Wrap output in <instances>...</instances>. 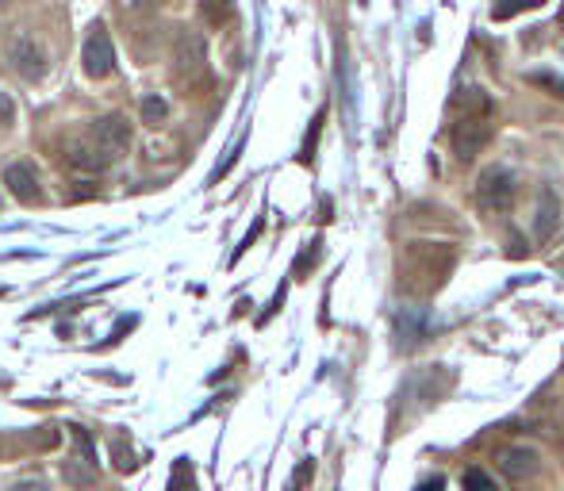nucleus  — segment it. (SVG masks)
Here are the masks:
<instances>
[{
	"mask_svg": "<svg viewBox=\"0 0 564 491\" xmlns=\"http://www.w3.org/2000/svg\"><path fill=\"white\" fill-rule=\"evenodd\" d=\"M85 135H89V142L100 150L108 161H116L127 146H131V127H127V120L123 116H100V120H92L89 127H85Z\"/></svg>",
	"mask_w": 564,
	"mask_h": 491,
	"instance_id": "f257e3e1",
	"label": "nucleus"
},
{
	"mask_svg": "<svg viewBox=\"0 0 564 491\" xmlns=\"http://www.w3.org/2000/svg\"><path fill=\"white\" fill-rule=\"evenodd\" d=\"M514 200V173L503 166H488L476 181V204L483 211H503Z\"/></svg>",
	"mask_w": 564,
	"mask_h": 491,
	"instance_id": "f03ea898",
	"label": "nucleus"
},
{
	"mask_svg": "<svg viewBox=\"0 0 564 491\" xmlns=\"http://www.w3.org/2000/svg\"><path fill=\"white\" fill-rule=\"evenodd\" d=\"M81 62H85V73L92 81H104L111 70H116V46H111V35L104 24H92L85 51H81Z\"/></svg>",
	"mask_w": 564,
	"mask_h": 491,
	"instance_id": "7ed1b4c3",
	"label": "nucleus"
},
{
	"mask_svg": "<svg viewBox=\"0 0 564 491\" xmlns=\"http://www.w3.org/2000/svg\"><path fill=\"white\" fill-rule=\"evenodd\" d=\"M8 65L24 81H43L46 77V51L31 35H15L8 43Z\"/></svg>",
	"mask_w": 564,
	"mask_h": 491,
	"instance_id": "20e7f679",
	"label": "nucleus"
},
{
	"mask_svg": "<svg viewBox=\"0 0 564 491\" xmlns=\"http://www.w3.org/2000/svg\"><path fill=\"white\" fill-rule=\"evenodd\" d=\"M488 139H492L488 120H454V127H449V142H454V154L461 161H473Z\"/></svg>",
	"mask_w": 564,
	"mask_h": 491,
	"instance_id": "39448f33",
	"label": "nucleus"
},
{
	"mask_svg": "<svg viewBox=\"0 0 564 491\" xmlns=\"http://www.w3.org/2000/svg\"><path fill=\"white\" fill-rule=\"evenodd\" d=\"M495 465L511 484H522V480H534L541 472V457L534 449H526V446H511V449H503L495 457Z\"/></svg>",
	"mask_w": 564,
	"mask_h": 491,
	"instance_id": "423d86ee",
	"label": "nucleus"
},
{
	"mask_svg": "<svg viewBox=\"0 0 564 491\" xmlns=\"http://www.w3.org/2000/svg\"><path fill=\"white\" fill-rule=\"evenodd\" d=\"M449 116L454 120H488L492 116V96L480 85H464V89L454 92V101H449Z\"/></svg>",
	"mask_w": 564,
	"mask_h": 491,
	"instance_id": "0eeeda50",
	"label": "nucleus"
},
{
	"mask_svg": "<svg viewBox=\"0 0 564 491\" xmlns=\"http://www.w3.org/2000/svg\"><path fill=\"white\" fill-rule=\"evenodd\" d=\"M5 185H8V192H12L20 204H39V200H43L39 177H35V169H31L27 161H15V166L5 169Z\"/></svg>",
	"mask_w": 564,
	"mask_h": 491,
	"instance_id": "6e6552de",
	"label": "nucleus"
},
{
	"mask_svg": "<svg viewBox=\"0 0 564 491\" xmlns=\"http://www.w3.org/2000/svg\"><path fill=\"white\" fill-rule=\"evenodd\" d=\"M66 161H70V166H77V169H85V173H100V169L111 166V161L89 142L85 130H81V135H70V142H66Z\"/></svg>",
	"mask_w": 564,
	"mask_h": 491,
	"instance_id": "1a4fd4ad",
	"label": "nucleus"
},
{
	"mask_svg": "<svg viewBox=\"0 0 564 491\" xmlns=\"http://www.w3.org/2000/svg\"><path fill=\"white\" fill-rule=\"evenodd\" d=\"M62 480H66L73 491H89V487H96V480H100V472H96V461H85V457L70 453L66 461H62Z\"/></svg>",
	"mask_w": 564,
	"mask_h": 491,
	"instance_id": "9d476101",
	"label": "nucleus"
},
{
	"mask_svg": "<svg viewBox=\"0 0 564 491\" xmlns=\"http://www.w3.org/2000/svg\"><path fill=\"white\" fill-rule=\"evenodd\" d=\"M557 226H560V204H557L553 188H545L541 200H538V216H534V238L538 242H550L557 235Z\"/></svg>",
	"mask_w": 564,
	"mask_h": 491,
	"instance_id": "9b49d317",
	"label": "nucleus"
},
{
	"mask_svg": "<svg viewBox=\"0 0 564 491\" xmlns=\"http://www.w3.org/2000/svg\"><path fill=\"white\" fill-rule=\"evenodd\" d=\"M204 70V43H200V35H188V31H185V35L181 39H177V73H200Z\"/></svg>",
	"mask_w": 564,
	"mask_h": 491,
	"instance_id": "f8f14e48",
	"label": "nucleus"
},
{
	"mask_svg": "<svg viewBox=\"0 0 564 491\" xmlns=\"http://www.w3.org/2000/svg\"><path fill=\"white\" fill-rule=\"evenodd\" d=\"M534 8H545V0H495L492 15H495V20H514V15L534 12Z\"/></svg>",
	"mask_w": 564,
	"mask_h": 491,
	"instance_id": "ddd939ff",
	"label": "nucleus"
},
{
	"mask_svg": "<svg viewBox=\"0 0 564 491\" xmlns=\"http://www.w3.org/2000/svg\"><path fill=\"white\" fill-rule=\"evenodd\" d=\"M166 116H169V104L161 101V96H147V101H142V123L158 127V123H166Z\"/></svg>",
	"mask_w": 564,
	"mask_h": 491,
	"instance_id": "4468645a",
	"label": "nucleus"
},
{
	"mask_svg": "<svg viewBox=\"0 0 564 491\" xmlns=\"http://www.w3.org/2000/svg\"><path fill=\"white\" fill-rule=\"evenodd\" d=\"M204 20L212 24V27H219V24H227L231 20V0H204Z\"/></svg>",
	"mask_w": 564,
	"mask_h": 491,
	"instance_id": "2eb2a0df",
	"label": "nucleus"
},
{
	"mask_svg": "<svg viewBox=\"0 0 564 491\" xmlns=\"http://www.w3.org/2000/svg\"><path fill=\"white\" fill-rule=\"evenodd\" d=\"M461 484H464V491H499V487H495V480H492L483 468H464Z\"/></svg>",
	"mask_w": 564,
	"mask_h": 491,
	"instance_id": "dca6fc26",
	"label": "nucleus"
},
{
	"mask_svg": "<svg viewBox=\"0 0 564 491\" xmlns=\"http://www.w3.org/2000/svg\"><path fill=\"white\" fill-rule=\"evenodd\" d=\"M530 85H538L550 96H557V101H564V77H557V73H530Z\"/></svg>",
	"mask_w": 564,
	"mask_h": 491,
	"instance_id": "f3484780",
	"label": "nucleus"
},
{
	"mask_svg": "<svg viewBox=\"0 0 564 491\" xmlns=\"http://www.w3.org/2000/svg\"><path fill=\"white\" fill-rule=\"evenodd\" d=\"M315 257H319V242H311L308 250H303V257H300L296 265H292V273H296V276H303V273H308V269L315 265Z\"/></svg>",
	"mask_w": 564,
	"mask_h": 491,
	"instance_id": "a211bd4d",
	"label": "nucleus"
},
{
	"mask_svg": "<svg viewBox=\"0 0 564 491\" xmlns=\"http://www.w3.org/2000/svg\"><path fill=\"white\" fill-rule=\"evenodd\" d=\"M311 477H315V465H311V461H303V465L292 472V491H303Z\"/></svg>",
	"mask_w": 564,
	"mask_h": 491,
	"instance_id": "6ab92c4d",
	"label": "nucleus"
},
{
	"mask_svg": "<svg viewBox=\"0 0 564 491\" xmlns=\"http://www.w3.org/2000/svg\"><path fill=\"white\" fill-rule=\"evenodd\" d=\"M15 120V101L8 92H0V127H8Z\"/></svg>",
	"mask_w": 564,
	"mask_h": 491,
	"instance_id": "aec40b11",
	"label": "nucleus"
},
{
	"mask_svg": "<svg viewBox=\"0 0 564 491\" xmlns=\"http://www.w3.org/2000/svg\"><path fill=\"white\" fill-rule=\"evenodd\" d=\"M322 116H327V111H319V116H315V123H311V135H308V142H303V161H311V150H315V139H319Z\"/></svg>",
	"mask_w": 564,
	"mask_h": 491,
	"instance_id": "412c9836",
	"label": "nucleus"
},
{
	"mask_svg": "<svg viewBox=\"0 0 564 491\" xmlns=\"http://www.w3.org/2000/svg\"><path fill=\"white\" fill-rule=\"evenodd\" d=\"M8 491H46V484L43 480H20V484H12Z\"/></svg>",
	"mask_w": 564,
	"mask_h": 491,
	"instance_id": "4be33fe9",
	"label": "nucleus"
},
{
	"mask_svg": "<svg viewBox=\"0 0 564 491\" xmlns=\"http://www.w3.org/2000/svg\"><path fill=\"white\" fill-rule=\"evenodd\" d=\"M116 457H119V461H116V465H119L123 472H127V468H135V461H131V449H127V453H123V446H119V441H116Z\"/></svg>",
	"mask_w": 564,
	"mask_h": 491,
	"instance_id": "5701e85b",
	"label": "nucleus"
},
{
	"mask_svg": "<svg viewBox=\"0 0 564 491\" xmlns=\"http://www.w3.org/2000/svg\"><path fill=\"white\" fill-rule=\"evenodd\" d=\"M415 491H445V480H442V477H430L426 484H418Z\"/></svg>",
	"mask_w": 564,
	"mask_h": 491,
	"instance_id": "b1692460",
	"label": "nucleus"
},
{
	"mask_svg": "<svg viewBox=\"0 0 564 491\" xmlns=\"http://www.w3.org/2000/svg\"><path fill=\"white\" fill-rule=\"evenodd\" d=\"M150 5H161V0H135V8H150Z\"/></svg>",
	"mask_w": 564,
	"mask_h": 491,
	"instance_id": "393cba45",
	"label": "nucleus"
},
{
	"mask_svg": "<svg viewBox=\"0 0 564 491\" xmlns=\"http://www.w3.org/2000/svg\"><path fill=\"white\" fill-rule=\"evenodd\" d=\"M5 5H12V0H0V8H5Z\"/></svg>",
	"mask_w": 564,
	"mask_h": 491,
	"instance_id": "a878e982",
	"label": "nucleus"
},
{
	"mask_svg": "<svg viewBox=\"0 0 564 491\" xmlns=\"http://www.w3.org/2000/svg\"><path fill=\"white\" fill-rule=\"evenodd\" d=\"M560 24H564V8H560Z\"/></svg>",
	"mask_w": 564,
	"mask_h": 491,
	"instance_id": "bb28decb",
	"label": "nucleus"
}]
</instances>
